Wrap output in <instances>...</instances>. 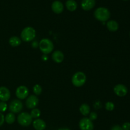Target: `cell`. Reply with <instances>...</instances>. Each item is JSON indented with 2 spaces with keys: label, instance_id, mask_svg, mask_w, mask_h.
Instances as JSON below:
<instances>
[{
  "label": "cell",
  "instance_id": "6da1fadb",
  "mask_svg": "<svg viewBox=\"0 0 130 130\" xmlns=\"http://www.w3.org/2000/svg\"><path fill=\"white\" fill-rule=\"evenodd\" d=\"M94 16L95 19L99 21L104 22L110 19V12L109 10L105 7H99L95 10L94 12Z\"/></svg>",
  "mask_w": 130,
  "mask_h": 130
},
{
  "label": "cell",
  "instance_id": "7a4b0ae2",
  "mask_svg": "<svg viewBox=\"0 0 130 130\" xmlns=\"http://www.w3.org/2000/svg\"><path fill=\"white\" fill-rule=\"evenodd\" d=\"M39 47L44 54H48L53 51L54 45L52 41L48 38H43L39 43Z\"/></svg>",
  "mask_w": 130,
  "mask_h": 130
},
{
  "label": "cell",
  "instance_id": "3957f363",
  "mask_svg": "<svg viewBox=\"0 0 130 130\" xmlns=\"http://www.w3.org/2000/svg\"><path fill=\"white\" fill-rule=\"evenodd\" d=\"M21 39L24 42H29L32 41L36 37V31L32 27L28 26L24 28L21 32Z\"/></svg>",
  "mask_w": 130,
  "mask_h": 130
},
{
  "label": "cell",
  "instance_id": "277c9868",
  "mask_svg": "<svg viewBox=\"0 0 130 130\" xmlns=\"http://www.w3.org/2000/svg\"><path fill=\"white\" fill-rule=\"evenodd\" d=\"M86 76L82 71H77L72 77V83L74 86L79 87L86 83Z\"/></svg>",
  "mask_w": 130,
  "mask_h": 130
},
{
  "label": "cell",
  "instance_id": "5b68a950",
  "mask_svg": "<svg viewBox=\"0 0 130 130\" xmlns=\"http://www.w3.org/2000/svg\"><path fill=\"white\" fill-rule=\"evenodd\" d=\"M17 121L20 125L22 126H29L32 122V117L30 113L27 112H22L18 115Z\"/></svg>",
  "mask_w": 130,
  "mask_h": 130
},
{
  "label": "cell",
  "instance_id": "8992f818",
  "mask_svg": "<svg viewBox=\"0 0 130 130\" xmlns=\"http://www.w3.org/2000/svg\"><path fill=\"white\" fill-rule=\"evenodd\" d=\"M23 108V103L20 99H13L9 105V110L13 113H19Z\"/></svg>",
  "mask_w": 130,
  "mask_h": 130
},
{
  "label": "cell",
  "instance_id": "52a82bcc",
  "mask_svg": "<svg viewBox=\"0 0 130 130\" xmlns=\"http://www.w3.org/2000/svg\"><path fill=\"white\" fill-rule=\"evenodd\" d=\"M79 126L81 130H93L94 125L92 121L88 117H83L80 120Z\"/></svg>",
  "mask_w": 130,
  "mask_h": 130
},
{
  "label": "cell",
  "instance_id": "ba28073f",
  "mask_svg": "<svg viewBox=\"0 0 130 130\" xmlns=\"http://www.w3.org/2000/svg\"><path fill=\"white\" fill-rule=\"evenodd\" d=\"M15 94L19 99H24L29 96V89L25 85H20L17 88Z\"/></svg>",
  "mask_w": 130,
  "mask_h": 130
},
{
  "label": "cell",
  "instance_id": "9c48e42d",
  "mask_svg": "<svg viewBox=\"0 0 130 130\" xmlns=\"http://www.w3.org/2000/svg\"><path fill=\"white\" fill-rule=\"evenodd\" d=\"M39 103V99L37 96L30 95L27 97V99L25 101V105L29 109H33L37 107Z\"/></svg>",
  "mask_w": 130,
  "mask_h": 130
},
{
  "label": "cell",
  "instance_id": "30bf717a",
  "mask_svg": "<svg viewBox=\"0 0 130 130\" xmlns=\"http://www.w3.org/2000/svg\"><path fill=\"white\" fill-rule=\"evenodd\" d=\"M114 92L118 96L123 97L128 93V89L123 84H118L114 87Z\"/></svg>",
  "mask_w": 130,
  "mask_h": 130
},
{
  "label": "cell",
  "instance_id": "8fae6325",
  "mask_svg": "<svg viewBox=\"0 0 130 130\" xmlns=\"http://www.w3.org/2000/svg\"><path fill=\"white\" fill-rule=\"evenodd\" d=\"M11 96L10 90L4 86L0 87V100L2 101H7Z\"/></svg>",
  "mask_w": 130,
  "mask_h": 130
},
{
  "label": "cell",
  "instance_id": "7c38bea8",
  "mask_svg": "<svg viewBox=\"0 0 130 130\" xmlns=\"http://www.w3.org/2000/svg\"><path fill=\"white\" fill-rule=\"evenodd\" d=\"M63 3L60 1L56 0L54 1L52 4V11L57 14H60L63 11Z\"/></svg>",
  "mask_w": 130,
  "mask_h": 130
},
{
  "label": "cell",
  "instance_id": "4fadbf2b",
  "mask_svg": "<svg viewBox=\"0 0 130 130\" xmlns=\"http://www.w3.org/2000/svg\"><path fill=\"white\" fill-rule=\"evenodd\" d=\"M96 4L95 0H82L81 3V8L85 11H89L94 8Z\"/></svg>",
  "mask_w": 130,
  "mask_h": 130
},
{
  "label": "cell",
  "instance_id": "5bb4252c",
  "mask_svg": "<svg viewBox=\"0 0 130 130\" xmlns=\"http://www.w3.org/2000/svg\"><path fill=\"white\" fill-rule=\"evenodd\" d=\"M32 125L36 130H44L46 128V122L41 119H36L32 122Z\"/></svg>",
  "mask_w": 130,
  "mask_h": 130
},
{
  "label": "cell",
  "instance_id": "9a60e30c",
  "mask_svg": "<svg viewBox=\"0 0 130 130\" xmlns=\"http://www.w3.org/2000/svg\"><path fill=\"white\" fill-rule=\"evenodd\" d=\"M52 59L57 63H60L64 59V55L60 50H55L52 54Z\"/></svg>",
  "mask_w": 130,
  "mask_h": 130
},
{
  "label": "cell",
  "instance_id": "2e32d148",
  "mask_svg": "<svg viewBox=\"0 0 130 130\" xmlns=\"http://www.w3.org/2000/svg\"><path fill=\"white\" fill-rule=\"evenodd\" d=\"M107 28L109 29L110 31H118V28H119V24L117 22L116 20H109L107 23Z\"/></svg>",
  "mask_w": 130,
  "mask_h": 130
},
{
  "label": "cell",
  "instance_id": "e0dca14e",
  "mask_svg": "<svg viewBox=\"0 0 130 130\" xmlns=\"http://www.w3.org/2000/svg\"><path fill=\"white\" fill-rule=\"evenodd\" d=\"M66 6L70 11H74L77 9V4L75 0H67L66 3Z\"/></svg>",
  "mask_w": 130,
  "mask_h": 130
},
{
  "label": "cell",
  "instance_id": "ac0fdd59",
  "mask_svg": "<svg viewBox=\"0 0 130 130\" xmlns=\"http://www.w3.org/2000/svg\"><path fill=\"white\" fill-rule=\"evenodd\" d=\"M79 111L81 114L84 116H86L90 114V107L86 103H83L79 107Z\"/></svg>",
  "mask_w": 130,
  "mask_h": 130
},
{
  "label": "cell",
  "instance_id": "d6986e66",
  "mask_svg": "<svg viewBox=\"0 0 130 130\" xmlns=\"http://www.w3.org/2000/svg\"><path fill=\"white\" fill-rule=\"evenodd\" d=\"M9 43L12 47H17L21 43V40L18 36H12L9 39Z\"/></svg>",
  "mask_w": 130,
  "mask_h": 130
},
{
  "label": "cell",
  "instance_id": "ffe728a7",
  "mask_svg": "<svg viewBox=\"0 0 130 130\" xmlns=\"http://www.w3.org/2000/svg\"><path fill=\"white\" fill-rule=\"evenodd\" d=\"M15 121V114L12 112H10L6 114V115L5 117V121L7 124H11L13 123Z\"/></svg>",
  "mask_w": 130,
  "mask_h": 130
},
{
  "label": "cell",
  "instance_id": "44dd1931",
  "mask_svg": "<svg viewBox=\"0 0 130 130\" xmlns=\"http://www.w3.org/2000/svg\"><path fill=\"white\" fill-rule=\"evenodd\" d=\"M30 115L31 117L33 118H35V119H38L39 116L41 115V111L40 110L38 109V108H33L32 109L31 112H30Z\"/></svg>",
  "mask_w": 130,
  "mask_h": 130
},
{
  "label": "cell",
  "instance_id": "7402d4cb",
  "mask_svg": "<svg viewBox=\"0 0 130 130\" xmlns=\"http://www.w3.org/2000/svg\"><path fill=\"white\" fill-rule=\"evenodd\" d=\"M33 92L35 94V95L39 96L42 93V87L39 84H36L33 87Z\"/></svg>",
  "mask_w": 130,
  "mask_h": 130
},
{
  "label": "cell",
  "instance_id": "603a6c76",
  "mask_svg": "<svg viewBox=\"0 0 130 130\" xmlns=\"http://www.w3.org/2000/svg\"><path fill=\"white\" fill-rule=\"evenodd\" d=\"M114 104L111 101H107L105 105V108L108 111H112L114 109Z\"/></svg>",
  "mask_w": 130,
  "mask_h": 130
},
{
  "label": "cell",
  "instance_id": "cb8c5ba5",
  "mask_svg": "<svg viewBox=\"0 0 130 130\" xmlns=\"http://www.w3.org/2000/svg\"><path fill=\"white\" fill-rule=\"evenodd\" d=\"M8 105L6 102L2 101L0 102V112H4L7 110Z\"/></svg>",
  "mask_w": 130,
  "mask_h": 130
},
{
  "label": "cell",
  "instance_id": "d4e9b609",
  "mask_svg": "<svg viewBox=\"0 0 130 130\" xmlns=\"http://www.w3.org/2000/svg\"><path fill=\"white\" fill-rule=\"evenodd\" d=\"M89 119L91 120V121H93L97 119V113L95 112H92L90 113V116H89Z\"/></svg>",
  "mask_w": 130,
  "mask_h": 130
},
{
  "label": "cell",
  "instance_id": "484cf974",
  "mask_svg": "<svg viewBox=\"0 0 130 130\" xmlns=\"http://www.w3.org/2000/svg\"><path fill=\"white\" fill-rule=\"evenodd\" d=\"M122 128L123 130H130V122H124L122 126Z\"/></svg>",
  "mask_w": 130,
  "mask_h": 130
},
{
  "label": "cell",
  "instance_id": "4316f807",
  "mask_svg": "<svg viewBox=\"0 0 130 130\" xmlns=\"http://www.w3.org/2000/svg\"><path fill=\"white\" fill-rule=\"evenodd\" d=\"M5 122V116L1 112H0V126H2Z\"/></svg>",
  "mask_w": 130,
  "mask_h": 130
},
{
  "label": "cell",
  "instance_id": "83f0119b",
  "mask_svg": "<svg viewBox=\"0 0 130 130\" xmlns=\"http://www.w3.org/2000/svg\"><path fill=\"white\" fill-rule=\"evenodd\" d=\"M110 130H123L121 126H120L119 125H115V126H112V128L110 129Z\"/></svg>",
  "mask_w": 130,
  "mask_h": 130
},
{
  "label": "cell",
  "instance_id": "f1b7e54d",
  "mask_svg": "<svg viewBox=\"0 0 130 130\" xmlns=\"http://www.w3.org/2000/svg\"><path fill=\"white\" fill-rule=\"evenodd\" d=\"M32 46L33 48H37V47H39V43H38L37 41H34V42H33L32 43Z\"/></svg>",
  "mask_w": 130,
  "mask_h": 130
},
{
  "label": "cell",
  "instance_id": "f546056e",
  "mask_svg": "<svg viewBox=\"0 0 130 130\" xmlns=\"http://www.w3.org/2000/svg\"><path fill=\"white\" fill-rule=\"evenodd\" d=\"M48 56H47V54H44L43 55V56H42V59L43 60V61H46L47 60H48Z\"/></svg>",
  "mask_w": 130,
  "mask_h": 130
},
{
  "label": "cell",
  "instance_id": "4dcf8cb0",
  "mask_svg": "<svg viewBox=\"0 0 130 130\" xmlns=\"http://www.w3.org/2000/svg\"><path fill=\"white\" fill-rule=\"evenodd\" d=\"M58 130H70V129L69 128H67V127H63V128L58 129Z\"/></svg>",
  "mask_w": 130,
  "mask_h": 130
},
{
  "label": "cell",
  "instance_id": "1f68e13d",
  "mask_svg": "<svg viewBox=\"0 0 130 130\" xmlns=\"http://www.w3.org/2000/svg\"><path fill=\"white\" fill-rule=\"evenodd\" d=\"M123 1H128V0H123Z\"/></svg>",
  "mask_w": 130,
  "mask_h": 130
},
{
  "label": "cell",
  "instance_id": "d6a6232c",
  "mask_svg": "<svg viewBox=\"0 0 130 130\" xmlns=\"http://www.w3.org/2000/svg\"><path fill=\"white\" fill-rule=\"evenodd\" d=\"M129 36H130V33H129Z\"/></svg>",
  "mask_w": 130,
  "mask_h": 130
}]
</instances>
